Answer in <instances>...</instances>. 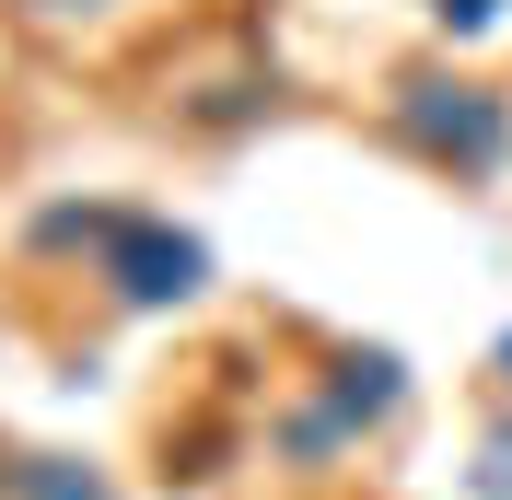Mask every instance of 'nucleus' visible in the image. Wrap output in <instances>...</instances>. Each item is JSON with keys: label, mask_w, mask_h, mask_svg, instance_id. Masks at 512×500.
I'll use <instances>...</instances> for the list:
<instances>
[{"label": "nucleus", "mask_w": 512, "mask_h": 500, "mask_svg": "<svg viewBox=\"0 0 512 500\" xmlns=\"http://www.w3.org/2000/svg\"><path fill=\"white\" fill-rule=\"evenodd\" d=\"M24 268L82 280V303L105 326H163V314L210 303V233L152 198H35L24 210Z\"/></svg>", "instance_id": "obj_1"}, {"label": "nucleus", "mask_w": 512, "mask_h": 500, "mask_svg": "<svg viewBox=\"0 0 512 500\" xmlns=\"http://www.w3.org/2000/svg\"><path fill=\"white\" fill-rule=\"evenodd\" d=\"M408 407H419V384H408V361L384 338H315V361L256 419V466L280 489H350L361 454L408 431Z\"/></svg>", "instance_id": "obj_2"}, {"label": "nucleus", "mask_w": 512, "mask_h": 500, "mask_svg": "<svg viewBox=\"0 0 512 500\" xmlns=\"http://www.w3.org/2000/svg\"><path fill=\"white\" fill-rule=\"evenodd\" d=\"M373 140H384L396 163H419L431 187L489 198V187L512 175V82H489L478 59L419 47V59L373 70Z\"/></svg>", "instance_id": "obj_3"}, {"label": "nucleus", "mask_w": 512, "mask_h": 500, "mask_svg": "<svg viewBox=\"0 0 512 500\" xmlns=\"http://www.w3.org/2000/svg\"><path fill=\"white\" fill-rule=\"evenodd\" d=\"M175 140H198V152H233V140H256V128H280L291 117V82H280V59H187L175 82H163V105H152Z\"/></svg>", "instance_id": "obj_4"}, {"label": "nucleus", "mask_w": 512, "mask_h": 500, "mask_svg": "<svg viewBox=\"0 0 512 500\" xmlns=\"http://www.w3.org/2000/svg\"><path fill=\"white\" fill-rule=\"evenodd\" d=\"M0 500H128L117 466L59 454V442H0Z\"/></svg>", "instance_id": "obj_5"}, {"label": "nucleus", "mask_w": 512, "mask_h": 500, "mask_svg": "<svg viewBox=\"0 0 512 500\" xmlns=\"http://www.w3.org/2000/svg\"><path fill=\"white\" fill-rule=\"evenodd\" d=\"M163 489H210V477H222V454H256V431H233V419H210V407H198V419H163Z\"/></svg>", "instance_id": "obj_6"}, {"label": "nucleus", "mask_w": 512, "mask_h": 500, "mask_svg": "<svg viewBox=\"0 0 512 500\" xmlns=\"http://www.w3.org/2000/svg\"><path fill=\"white\" fill-rule=\"evenodd\" d=\"M140 0H0V24L12 35H47V47H70V35H105V24H128Z\"/></svg>", "instance_id": "obj_7"}, {"label": "nucleus", "mask_w": 512, "mask_h": 500, "mask_svg": "<svg viewBox=\"0 0 512 500\" xmlns=\"http://www.w3.org/2000/svg\"><path fill=\"white\" fill-rule=\"evenodd\" d=\"M466 500H512V407L478 396V442H466V466H454Z\"/></svg>", "instance_id": "obj_8"}, {"label": "nucleus", "mask_w": 512, "mask_h": 500, "mask_svg": "<svg viewBox=\"0 0 512 500\" xmlns=\"http://www.w3.org/2000/svg\"><path fill=\"white\" fill-rule=\"evenodd\" d=\"M419 35L443 59H478L489 35H512V0H419Z\"/></svg>", "instance_id": "obj_9"}, {"label": "nucleus", "mask_w": 512, "mask_h": 500, "mask_svg": "<svg viewBox=\"0 0 512 500\" xmlns=\"http://www.w3.org/2000/svg\"><path fill=\"white\" fill-rule=\"evenodd\" d=\"M478 396H501V407H512V326L489 338V361H478Z\"/></svg>", "instance_id": "obj_10"}, {"label": "nucleus", "mask_w": 512, "mask_h": 500, "mask_svg": "<svg viewBox=\"0 0 512 500\" xmlns=\"http://www.w3.org/2000/svg\"><path fill=\"white\" fill-rule=\"evenodd\" d=\"M291 500H373V489H291Z\"/></svg>", "instance_id": "obj_11"}]
</instances>
